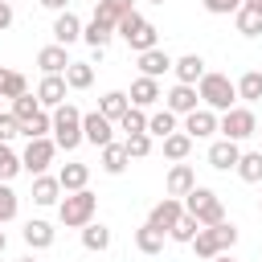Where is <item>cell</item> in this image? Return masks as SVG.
<instances>
[{
  "label": "cell",
  "instance_id": "cell-1",
  "mask_svg": "<svg viewBox=\"0 0 262 262\" xmlns=\"http://www.w3.org/2000/svg\"><path fill=\"white\" fill-rule=\"evenodd\" d=\"M233 242H237V225H233V221H221V225H205L188 246L196 250V258L213 262L217 254H229V250H233Z\"/></svg>",
  "mask_w": 262,
  "mask_h": 262
},
{
  "label": "cell",
  "instance_id": "cell-2",
  "mask_svg": "<svg viewBox=\"0 0 262 262\" xmlns=\"http://www.w3.org/2000/svg\"><path fill=\"white\" fill-rule=\"evenodd\" d=\"M94 213H98V196H94L90 188H82V192H66V201L57 205V221H61L66 229H82V225H90Z\"/></svg>",
  "mask_w": 262,
  "mask_h": 262
},
{
  "label": "cell",
  "instance_id": "cell-3",
  "mask_svg": "<svg viewBox=\"0 0 262 262\" xmlns=\"http://www.w3.org/2000/svg\"><path fill=\"white\" fill-rule=\"evenodd\" d=\"M180 205H184V213H188V217H196V225H201V229H205V225H221V221H225L221 196H217L213 188H201V184H196Z\"/></svg>",
  "mask_w": 262,
  "mask_h": 262
},
{
  "label": "cell",
  "instance_id": "cell-4",
  "mask_svg": "<svg viewBox=\"0 0 262 262\" xmlns=\"http://www.w3.org/2000/svg\"><path fill=\"white\" fill-rule=\"evenodd\" d=\"M115 33L135 49V53H147V49H156V41H160V33H156V25L147 20V16H139V12H127L119 25H115Z\"/></svg>",
  "mask_w": 262,
  "mask_h": 262
},
{
  "label": "cell",
  "instance_id": "cell-5",
  "mask_svg": "<svg viewBox=\"0 0 262 262\" xmlns=\"http://www.w3.org/2000/svg\"><path fill=\"white\" fill-rule=\"evenodd\" d=\"M196 94H201V102L209 106V111H233V98H237V86L225 78V74H205L201 82H196Z\"/></svg>",
  "mask_w": 262,
  "mask_h": 262
},
{
  "label": "cell",
  "instance_id": "cell-6",
  "mask_svg": "<svg viewBox=\"0 0 262 262\" xmlns=\"http://www.w3.org/2000/svg\"><path fill=\"white\" fill-rule=\"evenodd\" d=\"M53 143H57L61 151H74V147L82 143V111H78L74 102H61V106L53 111Z\"/></svg>",
  "mask_w": 262,
  "mask_h": 262
},
{
  "label": "cell",
  "instance_id": "cell-7",
  "mask_svg": "<svg viewBox=\"0 0 262 262\" xmlns=\"http://www.w3.org/2000/svg\"><path fill=\"white\" fill-rule=\"evenodd\" d=\"M217 131H221L225 139L242 143V139H250V135L258 131V119H254V111H250V106H233V111H225V115H221Z\"/></svg>",
  "mask_w": 262,
  "mask_h": 262
},
{
  "label": "cell",
  "instance_id": "cell-8",
  "mask_svg": "<svg viewBox=\"0 0 262 262\" xmlns=\"http://www.w3.org/2000/svg\"><path fill=\"white\" fill-rule=\"evenodd\" d=\"M53 156H57V143L45 135V139H29L25 143V156H20V168H29L33 176H41L49 164H53Z\"/></svg>",
  "mask_w": 262,
  "mask_h": 262
},
{
  "label": "cell",
  "instance_id": "cell-9",
  "mask_svg": "<svg viewBox=\"0 0 262 262\" xmlns=\"http://www.w3.org/2000/svg\"><path fill=\"white\" fill-rule=\"evenodd\" d=\"M180 217H184V205H180L176 196H164V201H156V205H151L147 225H151V229H160V233H168V229H172Z\"/></svg>",
  "mask_w": 262,
  "mask_h": 262
},
{
  "label": "cell",
  "instance_id": "cell-10",
  "mask_svg": "<svg viewBox=\"0 0 262 262\" xmlns=\"http://www.w3.org/2000/svg\"><path fill=\"white\" fill-rule=\"evenodd\" d=\"M82 139H90L94 147H106V143H115V123L102 119L98 111H90V115H82Z\"/></svg>",
  "mask_w": 262,
  "mask_h": 262
},
{
  "label": "cell",
  "instance_id": "cell-11",
  "mask_svg": "<svg viewBox=\"0 0 262 262\" xmlns=\"http://www.w3.org/2000/svg\"><path fill=\"white\" fill-rule=\"evenodd\" d=\"M213 131H217V111L196 106L192 115H184V135H188V139H209Z\"/></svg>",
  "mask_w": 262,
  "mask_h": 262
},
{
  "label": "cell",
  "instance_id": "cell-12",
  "mask_svg": "<svg viewBox=\"0 0 262 262\" xmlns=\"http://www.w3.org/2000/svg\"><path fill=\"white\" fill-rule=\"evenodd\" d=\"M66 90H70V86H66V78H61V74H45V78H41V86H37V102H41V111H45V106H53V111H57V106L66 102Z\"/></svg>",
  "mask_w": 262,
  "mask_h": 262
},
{
  "label": "cell",
  "instance_id": "cell-13",
  "mask_svg": "<svg viewBox=\"0 0 262 262\" xmlns=\"http://www.w3.org/2000/svg\"><path fill=\"white\" fill-rule=\"evenodd\" d=\"M160 98H164V94H160V82H156V78H143V74H139V78L131 82V94H127V102H131V106L147 111V106H151V102H160Z\"/></svg>",
  "mask_w": 262,
  "mask_h": 262
},
{
  "label": "cell",
  "instance_id": "cell-14",
  "mask_svg": "<svg viewBox=\"0 0 262 262\" xmlns=\"http://www.w3.org/2000/svg\"><path fill=\"white\" fill-rule=\"evenodd\" d=\"M168 196H176V201H184L192 188H196V172L188 168V164H172V172H168Z\"/></svg>",
  "mask_w": 262,
  "mask_h": 262
},
{
  "label": "cell",
  "instance_id": "cell-15",
  "mask_svg": "<svg viewBox=\"0 0 262 262\" xmlns=\"http://www.w3.org/2000/svg\"><path fill=\"white\" fill-rule=\"evenodd\" d=\"M172 70H176V82L180 86H196L205 78V57L201 53H184L180 61H172Z\"/></svg>",
  "mask_w": 262,
  "mask_h": 262
},
{
  "label": "cell",
  "instance_id": "cell-16",
  "mask_svg": "<svg viewBox=\"0 0 262 262\" xmlns=\"http://www.w3.org/2000/svg\"><path fill=\"white\" fill-rule=\"evenodd\" d=\"M164 98H168V111H172V115H192V111H196V102H201L196 86H180V82H176Z\"/></svg>",
  "mask_w": 262,
  "mask_h": 262
},
{
  "label": "cell",
  "instance_id": "cell-17",
  "mask_svg": "<svg viewBox=\"0 0 262 262\" xmlns=\"http://www.w3.org/2000/svg\"><path fill=\"white\" fill-rule=\"evenodd\" d=\"M237 160H242V147H237L233 139H217V143L209 147V164H213L217 172H229V168H237Z\"/></svg>",
  "mask_w": 262,
  "mask_h": 262
},
{
  "label": "cell",
  "instance_id": "cell-18",
  "mask_svg": "<svg viewBox=\"0 0 262 262\" xmlns=\"http://www.w3.org/2000/svg\"><path fill=\"white\" fill-rule=\"evenodd\" d=\"M127 12H135V0H94V20H102V25H119Z\"/></svg>",
  "mask_w": 262,
  "mask_h": 262
},
{
  "label": "cell",
  "instance_id": "cell-19",
  "mask_svg": "<svg viewBox=\"0 0 262 262\" xmlns=\"http://www.w3.org/2000/svg\"><path fill=\"white\" fill-rule=\"evenodd\" d=\"M78 37H82V20H78L70 8L57 12V20H53V41H57V45H74Z\"/></svg>",
  "mask_w": 262,
  "mask_h": 262
},
{
  "label": "cell",
  "instance_id": "cell-20",
  "mask_svg": "<svg viewBox=\"0 0 262 262\" xmlns=\"http://www.w3.org/2000/svg\"><path fill=\"white\" fill-rule=\"evenodd\" d=\"M86 180H90V168L86 164H66L61 172H57V184H61V192H82L86 188Z\"/></svg>",
  "mask_w": 262,
  "mask_h": 262
},
{
  "label": "cell",
  "instance_id": "cell-21",
  "mask_svg": "<svg viewBox=\"0 0 262 262\" xmlns=\"http://www.w3.org/2000/svg\"><path fill=\"white\" fill-rule=\"evenodd\" d=\"M139 70H143V78H160V74H168V70H172V57L156 45V49L139 53Z\"/></svg>",
  "mask_w": 262,
  "mask_h": 262
},
{
  "label": "cell",
  "instance_id": "cell-22",
  "mask_svg": "<svg viewBox=\"0 0 262 262\" xmlns=\"http://www.w3.org/2000/svg\"><path fill=\"white\" fill-rule=\"evenodd\" d=\"M37 66H41L45 74H66V66H70L66 45H45V49L37 53Z\"/></svg>",
  "mask_w": 262,
  "mask_h": 262
},
{
  "label": "cell",
  "instance_id": "cell-23",
  "mask_svg": "<svg viewBox=\"0 0 262 262\" xmlns=\"http://www.w3.org/2000/svg\"><path fill=\"white\" fill-rule=\"evenodd\" d=\"M127 106H131V102H127V94H123V90H111V94H102V98H98V115H102V119H111V123H119V119L127 115Z\"/></svg>",
  "mask_w": 262,
  "mask_h": 262
},
{
  "label": "cell",
  "instance_id": "cell-24",
  "mask_svg": "<svg viewBox=\"0 0 262 262\" xmlns=\"http://www.w3.org/2000/svg\"><path fill=\"white\" fill-rule=\"evenodd\" d=\"M57 196H61V184H57V176H37L33 180V205H57Z\"/></svg>",
  "mask_w": 262,
  "mask_h": 262
},
{
  "label": "cell",
  "instance_id": "cell-25",
  "mask_svg": "<svg viewBox=\"0 0 262 262\" xmlns=\"http://www.w3.org/2000/svg\"><path fill=\"white\" fill-rule=\"evenodd\" d=\"M25 246L29 250H49L53 246V225L49 221H29L25 225Z\"/></svg>",
  "mask_w": 262,
  "mask_h": 262
},
{
  "label": "cell",
  "instance_id": "cell-26",
  "mask_svg": "<svg viewBox=\"0 0 262 262\" xmlns=\"http://www.w3.org/2000/svg\"><path fill=\"white\" fill-rule=\"evenodd\" d=\"M61 78H66V86H70V90H86V86L94 82V66H90V61H70Z\"/></svg>",
  "mask_w": 262,
  "mask_h": 262
},
{
  "label": "cell",
  "instance_id": "cell-27",
  "mask_svg": "<svg viewBox=\"0 0 262 262\" xmlns=\"http://www.w3.org/2000/svg\"><path fill=\"white\" fill-rule=\"evenodd\" d=\"M82 246H86L90 254H102V250L111 246V229H106L102 221H98V225H94V221H90V225H82Z\"/></svg>",
  "mask_w": 262,
  "mask_h": 262
},
{
  "label": "cell",
  "instance_id": "cell-28",
  "mask_svg": "<svg viewBox=\"0 0 262 262\" xmlns=\"http://www.w3.org/2000/svg\"><path fill=\"white\" fill-rule=\"evenodd\" d=\"M135 250H139V254H147V258H151V254H160V250H164V233H160V229H151V225L143 221V225L135 229Z\"/></svg>",
  "mask_w": 262,
  "mask_h": 262
},
{
  "label": "cell",
  "instance_id": "cell-29",
  "mask_svg": "<svg viewBox=\"0 0 262 262\" xmlns=\"http://www.w3.org/2000/svg\"><path fill=\"white\" fill-rule=\"evenodd\" d=\"M20 94H29L25 74H20V70H4V66H0V98H20Z\"/></svg>",
  "mask_w": 262,
  "mask_h": 262
},
{
  "label": "cell",
  "instance_id": "cell-30",
  "mask_svg": "<svg viewBox=\"0 0 262 262\" xmlns=\"http://www.w3.org/2000/svg\"><path fill=\"white\" fill-rule=\"evenodd\" d=\"M111 37H115V29H111V25H102V20H90V25L82 29V41H86L90 49H98V53L111 45Z\"/></svg>",
  "mask_w": 262,
  "mask_h": 262
},
{
  "label": "cell",
  "instance_id": "cell-31",
  "mask_svg": "<svg viewBox=\"0 0 262 262\" xmlns=\"http://www.w3.org/2000/svg\"><path fill=\"white\" fill-rule=\"evenodd\" d=\"M176 131V115L164 106V111H156V115H147V135H156V139H168Z\"/></svg>",
  "mask_w": 262,
  "mask_h": 262
},
{
  "label": "cell",
  "instance_id": "cell-32",
  "mask_svg": "<svg viewBox=\"0 0 262 262\" xmlns=\"http://www.w3.org/2000/svg\"><path fill=\"white\" fill-rule=\"evenodd\" d=\"M127 164H131V160H127V147H123V143H106V147H102V172L119 176Z\"/></svg>",
  "mask_w": 262,
  "mask_h": 262
},
{
  "label": "cell",
  "instance_id": "cell-33",
  "mask_svg": "<svg viewBox=\"0 0 262 262\" xmlns=\"http://www.w3.org/2000/svg\"><path fill=\"white\" fill-rule=\"evenodd\" d=\"M233 16H237V33H242V37H258V33H262V8H246V4H242Z\"/></svg>",
  "mask_w": 262,
  "mask_h": 262
},
{
  "label": "cell",
  "instance_id": "cell-34",
  "mask_svg": "<svg viewBox=\"0 0 262 262\" xmlns=\"http://www.w3.org/2000/svg\"><path fill=\"white\" fill-rule=\"evenodd\" d=\"M233 86H237V98H246V102H258L262 98V74L258 70H246Z\"/></svg>",
  "mask_w": 262,
  "mask_h": 262
},
{
  "label": "cell",
  "instance_id": "cell-35",
  "mask_svg": "<svg viewBox=\"0 0 262 262\" xmlns=\"http://www.w3.org/2000/svg\"><path fill=\"white\" fill-rule=\"evenodd\" d=\"M237 176H242L246 184H258V180H262V151H242V160H237Z\"/></svg>",
  "mask_w": 262,
  "mask_h": 262
},
{
  "label": "cell",
  "instance_id": "cell-36",
  "mask_svg": "<svg viewBox=\"0 0 262 262\" xmlns=\"http://www.w3.org/2000/svg\"><path fill=\"white\" fill-rule=\"evenodd\" d=\"M188 151H192V139H188L184 131H172V135L164 139V156H168V160L180 164V160H188Z\"/></svg>",
  "mask_w": 262,
  "mask_h": 262
},
{
  "label": "cell",
  "instance_id": "cell-37",
  "mask_svg": "<svg viewBox=\"0 0 262 262\" xmlns=\"http://www.w3.org/2000/svg\"><path fill=\"white\" fill-rule=\"evenodd\" d=\"M37 111H41L37 94H20V98H12V111H8V115H12V119H16L20 127H25V123H29V119H33Z\"/></svg>",
  "mask_w": 262,
  "mask_h": 262
},
{
  "label": "cell",
  "instance_id": "cell-38",
  "mask_svg": "<svg viewBox=\"0 0 262 262\" xmlns=\"http://www.w3.org/2000/svg\"><path fill=\"white\" fill-rule=\"evenodd\" d=\"M45 131H53V115H49V111H37V115L20 127L25 139H45Z\"/></svg>",
  "mask_w": 262,
  "mask_h": 262
},
{
  "label": "cell",
  "instance_id": "cell-39",
  "mask_svg": "<svg viewBox=\"0 0 262 262\" xmlns=\"http://www.w3.org/2000/svg\"><path fill=\"white\" fill-rule=\"evenodd\" d=\"M119 131H127V135H147V115H143L139 106H127V115L119 119Z\"/></svg>",
  "mask_w": 262,
  "mask_h": 262
},
{
  "label": "cell",
  "instance_id": "cell-40",
  "mask_svg": "<svg viewBox=\"0 0 262 262\" xmlns=\"http://www.w3.org/2000/svg\"><path fill=\"white\" fill-rule=\"evenodd\" d=\"M196 233H201V225H196V217H188V213H184V217L168 229V237H172V242H192Z\"/></svg>",
  "mask_w": 262,
  "mask_h": 262
},
{
  "label": "cell",
  "instance_id": "cell-41",
  "mask_svg": "<svg viewBox=\"0 0 262 262\" xmlns=\"http://www.w3.org/2000/svg\"><path fill=\"white\" fill-rule=\"evenodd\" d=\"M16 172H20V156H16V151H12L8 143H0V180L8 184V180H12Z\"/></svg>",
  "mask_w": 262,
  "mask_h": 262
},
{
  "label": "cell",
  "instance_id": "cell-42",
  "mask_svg": "<svg viewBox=\"0 0 262 262\" xmlns=\"http://www.w3.org/2000/svg\"><path fill=\"white\" fill-rule=\"evenodd\" d=\"M16 209H20L16 192H12V188L0 180V225H4V221H12V217H16Z\"/></svg>",
  "mask_w": 262,
  "mask_h": 262
},
{
  "label": "cell",
  "instance_id": "cell-43",
  "mask_svg": "<svg viewBox=\"0 0 262 262\" xmlns=\"http://www.w3.org/2000/svg\"><path fill=\"white\" fill-rule=\"evenodd\" d=\"M127 160H143L147 151H151V135H127Z\"/></svg>",
  "mask_w": 262,
  "mask_h": 262
},
{
  "label": "cell",
  "instance_id": "cell-44",
  "mask_svg": "<svg viewBox=\"0 0 262 262\" xmlns=\"http://www.w3.org/2000/svg\"><path fill=\"white\" fill-rule=\"evenodd\" d=\"M16 135H20V123H16L8 111H0V143H12Z\"/></svg>",
  "mask_w": 262,
  "mask_h": 262
},
{
  "label": "cell",
  "instance_id": "cell-45",
  "mask_svg": "<svg viewBox=\"0 0 262 262\" xmlns=\"http://www.w3.org/2000/svg\"><path fill=\"white\" fill-rule=\"evenodd\" d=\"M205 8H209L213 16H225V12H237L242 0H205Z\"/></svg>",
  "mask_w": 262,
  "mask_h": 262
},
{
  "label": "cell",
  "instance_id": "cell-46",
  "mask_svg": "<svg viewBox=\"0 0 262 262\" xmlns=\"http://www.w3.org/2000/svg\"><path fill=\"white\" fill-rule=\"evenodd\" d=\"M8 25H12V4H8V0H0V33H4Z\"/></svg>",
  "mask_w": 262,
  "mask_h": 262
},
{
  "label": "cell",
  "instance_id": "cell-47",
  "mask_svg": "<svg viewBox=\"0 0 262 262\" xmlns=\"http://www.w3.org/2000/svg\"><path fill=\"white\" fill-rule=\"evenodd\" d=\"M45 8H53V12H66V0H41Z\"/></svg>",
  "mask_w": 262,
  "mask_h": 262
},
{
  "label": "cell",
  "instance_id": "cell-48",
  "mask_svg": "<svg viewBox=\"0 0 262 262\" xmlns=\"http://www.w3.org/2000/svg\"><path fill=\"white\" fill-rule=\"evenodd\" d=\"M242 4H246V8H262V0H242Z\"/></svg>",
  "mask_w": 262,
  "mask_h": 262
},
{
  "label": "cell",
  "instance_id": "cell-49",
  "mask_svg": "<svg viewBox=\"0 0 262 262\" xmlns=\"http://www.w3.org/2000/svg\"><path fill=\"white\" fill-rule=\"evenodd\" d=\"M4 246H8V237H4V229H0V254H4Z\"/></svg>",
  "mask_w": 262,
  "mask_h": 262
},
{
  "label": "cell",
  "instance_id": "cell-50",
  "mask_svg": "<svg viewBox=\"0 0 262 262\" xmlns=\"http://www.w3.org/2000/svg\"><path fill=\"white\" fill-rule=\"evenodd\" d=\"M213 262H233V258H229V254H217V258H213Z\"/></svg>",
  "mask_w": 262,
  "mask_h": 262
},
{
  "label": "cell",
  "instance_id": "cell-51",
  "mask_svg": "<svg viewBox=\"0 0 262 262\" xmlns=\"http://www.w3.org/2000/svg\"><path fill=\"white\" fill-rule=\"evenodd\" d=\"M16 262H37V258H16Z\"/></svg>",
  "mask_w": 262,
  "mask_h": 262
},
{
  "label": "cell",
  "instance_id": "cell-52",
  "mask_svg": "<svg viewBox=\"0 0 262 262\" xmlns=\"http://www.w3.org/2000/svg\"><path fill=\"white\" fill-rule=\"evenodd\" d=\"M254 135H262V123H258V131H254Z\"/></svg>",
  "mask_w": 262,
  "mask_h": 262
},
{
  "label": "cell",
  "instance_id": "cell-53",
  "mask_svg": "<svg viewBox=\"0 0 262 262\" xmlns=\"http://www.w3.org/2000/svg\"><path fill=\"white\" fill-rule=\"evenodd\" d=\"M151 4H164V0H151Z\"/></svg>",
  "mask_w": 262,
  "mask_h": 262
}]
</instances>
